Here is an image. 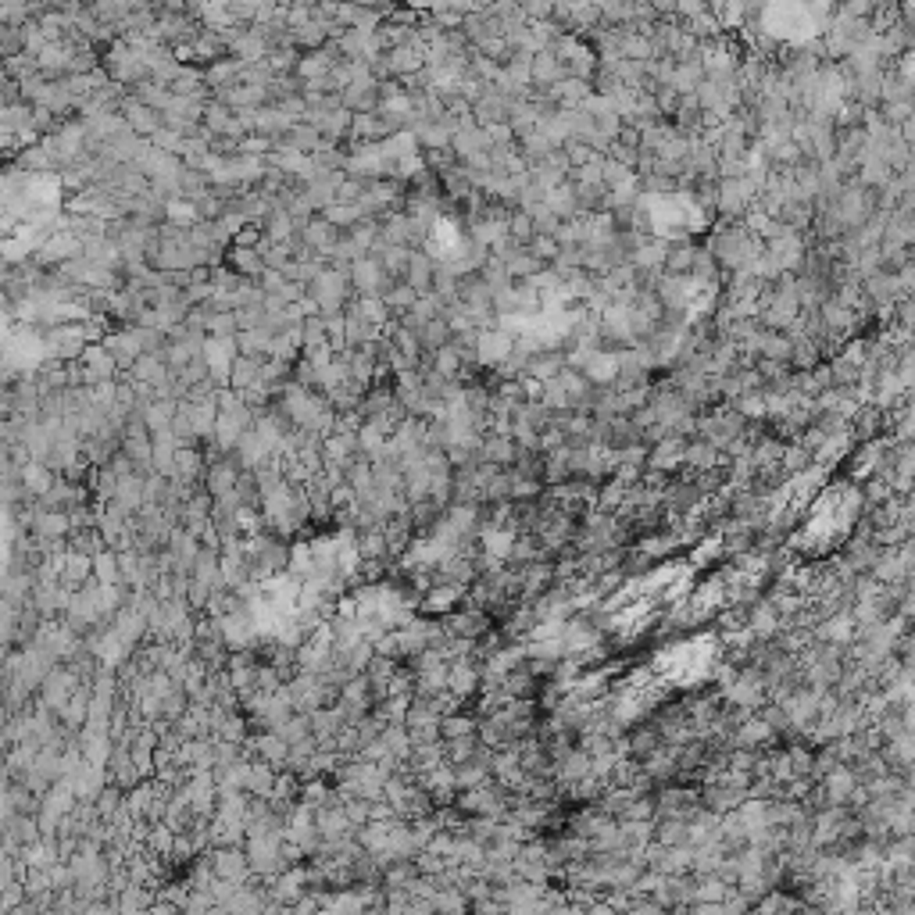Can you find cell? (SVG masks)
I'll list each match as a JSON object with an SVG mask.
<instances>
[{"mask_svg":"<svg viewBox=\"0 0 915 915\" xmlns=\"http://www.w3.org/2000/svg\"><path fill=\"white\" fill-rule=\"evenodd\" d=\"M712 654H715L712 640H683V644H676V647H669V651L658 654L654 673H658L669 687L694 683L698 676H705Z\"/></svg>","mask_w":915,"mask_h":915,"instance_id":"obj_1","label":"cell"},{"mask_svg":"<svg viewBox=\"0 0 915 915\" xmlns=\"http://www.w3.org/2000/svg\"><path fill=\"white\" fill-rule=\"evenodd\" d=\"M847 498L840 494V498H826V505L822 508H815V515L809 518V540H819V544H829L837 533H844V526H847V505H844Z\"/></svg>","mask_w":915,"mask_h":915,"instance_id":"obj_2","label":"cell"},{"mask_svg":"<svg viewBox=\"0 0 915 915\" xmlns=\"http://www.w3.org/2000/svg\"><path fill=\"white\" fill-rule=\"evenodd\" d=\"M311 297H315V307H325V311H336L347 297V276L340 272H318L311 279Z\"/></svg>","mask_w":915,"mask_h":915,"instance_id":"obj_3","label":"cell"},{"mask_svg":"<svg viewBox=\"0 0 915 915\" xmlns=\"http://www.w3.org/2000/svg\"><path fill=\"white\" fill-rule=\"evenodd\" d=\"M276 4H283V7H290V4H294V0H276Z\"/></svg>","mask_w":915,"mask_h":915,"instance_id":"obj_4","label":"cell"}]
</instances>
